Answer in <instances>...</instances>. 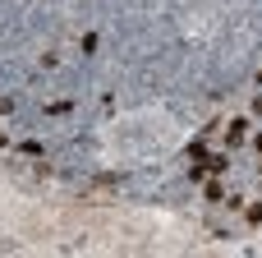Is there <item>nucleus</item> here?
<instances>
[{
    "instance_id": "f03ea898",
    "label": "nucleus",
    "mask_w": 262,
    "mask_h": 258,
    "mask_svg": "<svg viewBox=\"0 0 262 258\" xmlns=\"http://www.w3.org/2000/svg\"><path fill=\"white\" fill-rule=\"evenodd\" d=\"M221 194H226V189H221L216 180H207V203H221Z\"/></svg>"
},
{
    "instance_id": "f257e3e1",
    "label": "nucleus",
    "mask_w": 262,
    "mask_h": 258,
    "mask_svg": "<svg viewBox=\"0 0 262 258\" xmlns=\"http://www.w3.org/2000/svg\"><path fill=\"white\" fill-rule=\"evenodd\" d=\"M249 138V120H230V134H226V148H239Z\"/></svg>"
},
{
    "instance_id": "7ed1b4c3",
    "label": "nucleus",
    "mask_w": 262,
    "mask_h": 258,
    "mask_svg": "<svg viewBox=\"0 0 262 258\" xmlns=\"http://www.w3.org/2000/svg\"><path fill=\"white\" fill-rule=\"evenodd\" d=\"M249 222H253V226H258V222H262V208H253V212H249Z\"/></svg>"
}]
</instances>
